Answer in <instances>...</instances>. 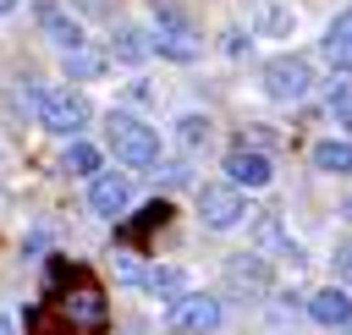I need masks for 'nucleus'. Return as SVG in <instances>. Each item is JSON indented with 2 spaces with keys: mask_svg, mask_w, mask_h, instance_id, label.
Listing matches in <instances>:
<instances>
[{
  "mask_svg": "<svg viewBox=\"0 0 352 335\" xmlns=\"http://www.w3.org/2000/svg\"><path fill=\"white\" fill-rule=\"evenodd\" d=\"M314 165L346 176V170H352V143H346V137H324V143H314Z\"/></svg>",
  "mask_w": 352,
  "mask_h": 335,
  "instance_id": "obj_16",
  "label": "nucleus"
},
{
  "mask_svg": "<svg viewBox=\"0 0 352 335\" xmlns=\"http://www.w3.org/2000/svg\"><path fill=\"white\" fill-rule=\"evenodd\" d=\"M110 55H116L121 66H143V60H148V33H143V27H126V22H121V27L110 33Z\"/></svg>",
  "mask_w": 352,
  "mask_h": 335,
  "instance_id": "obj_14",
  "label": "nucleus"
},
{
  "mask_svg": "<svg viewBox=\"0 0 352 335\" xmlns=\"http://www.w3.org/2000/svg\"><path fill=\"white\" fill-rule=\"evenodd\" d=\"M104 137H110V154H116L121 165H132V170H148V165H160V132H154V126H143L138 115H126V110H110V121H104Z\"/></svg>",
  "mask_w": 352,
  "mask_h": 335,
  "instance_id": "obj_1",
  "label": "nucleus"
},
{
  "mask_svg": "<svg viewBox=\"0 0 352 335\" xmlns=\"http://www.w3.org/2000/svg\"><path fill=\"white\" fill-rule=\"evenodd\" d=\"M220 319H226L220 302L204 297V291H182V297H170V313H165V324H170L176 335H214Z\"/></svg>",
  "mask_w": 352,
  "mask_h": 335,
  "instance_id": "obj_5",
  "label": "nucleus"
},
{
  "mask_svg": "<svg viewBox=\"0 0 352 335\" xmlns=\"http://www.w3.org/2000/svg\"><path fill=\"white\" fill-rule=\"evenodd\" d=\"M11 5H16V0H0V16H6V11H11Z\"/></svg>",
  "mask_w": 352,
  "mask_h": 335,
  "instance_id": "obj_27",
  "label": "nucleus"
},
{
  "mask_svg": "<svg viewBox=\"0 0 352 335\" xmlns=\"http://www.w3.org/2000/svg\"><path fill=\"white\" fill-rule=\"evenodd\" d=\"M324 110L341 115V121H352V71H341V77L324 88Z\"/></svg>",
  "mask_w": 352,
  "mask_h": 335,
  "instance_id": "obj_20",
  "label": "nucleus"
},
{
  "mask_svg": "<svg viewBox=\"0 0 352 335\" xmlns=\"http://www.w3.org/2000/svg\"><path fill=\"white\" fill-rule=\"evenodd\" d=\"M336 280H341V286H352V242H341V247H336Z\"/></svg>",
  "mask_w": 352,
  "mask_h": 335,
  "instance_id": "obj_24",
  "label": "nucleus"
},
{
  "mask_svg": "<svg viewBox=\"0 0 352 335\" xmlns=\"http://www.w3.org/2000/svg\"><path fill=\"white\" fill-rule=\"evenodd\" d=\"M77 5H82L88 16H104V0H77Z\"/></svg>",
  "mask_w": 352,
  "mask_h": 335,
  "instance_id": "obj_25",
  "label": "nucleus"
},
{
  "mask_svg": "<svg viewBox=\"0 0 352 335\" xmlns=\"http://www.w3.org/2000/svg\"><path fill=\"white\" fill-rule=\"evenodd\" d=\"M143 291H154V297H182V269H170V264L143 269Z\"/></svg>",
  "mask_w": 352,
  "mask_h": 335,
  "instance_id": "obj_19",
  "label": "nucleus"
},
{
  "mask_svg": "<svg viewBox=\"0 0 352 335\" xmlns=\"http://www.w3.org/2000/svg\"><path fill=\"white\" fill-rule=\"evenodd\" d=\"M88 203H94V214L116 220V214H126V203H132V181H126L121 170H94V181H88Z\"/></svg>",
  "mask_w": 352,
  "mask_h": 335,
  "instance_id": "obj_8",
  "label": "nucleus"
},
{
  "mask_svg": "<svg viewBox=\"0 0 352 335\" xmlns=\"http://www.w3.org/2000/svg\"><path fill=\"white\" fill-rule=\"evenodd\" d=\"M60 66H66V77L94 82V77L104 71V55H99V49H88V44H77V49H60Z\"/></svg>",
  "mask_w": 352,
  "mask_h": 335,
  "instance_id": "obj_15",
  "label": "nucleus"
},
{
  "mask_svg": "<svg viewBox=\"0 0 352 335\" xmlns=\"http://www.w3.org/2000/svg\"><path fill=\"white\" fill-rule=\"evenodd\" d=\"M33 104H38V121L60 137H77L88 126V99L72 88H33Z\"/></svg>",
  "mask_w": 352,
  "mask_h": 335,
  "instance_id": "obj_3",
  "label": "nucleus"
},
{
  "mask_svg": "<svg viewBox=\"0 0 352 335\" xmlns=\"http://www.w3.org/2000/svg\"><path fill=\"white\" fill-rule=\"evenodd\" d=\"M66 170L72 176H94L99 170V148L94 143H66Z\"/></svg>",
  "mask_w": 352,
  "mask_h": 335,
  "instance_id": "obj_21",
  "label": "nucleus"
},
{
  "mask_svg": "<svg viewBox=\"0 0 352 335\" xmlns=\"http://www.w3.org/2000/svg\"><path fill=\"white\" fill-rule=\"evenodd\" d=\"M60 313H66V330L72 335H104V291L94 280H77L60 297Z\"/></svg>",
  "mask_w": 352,
  "mask_h": 335,
  "instance_id": "obj_6",
  "label": "nucleus"
},
{
  "mask_svg": "<svg viewBox=\"0 0 352 335\" xmlns=\"http://www.w3.org/2000/svg\"><path fill=\"white\" fill-rule=\"evenodd\" d=\"M242 214H248L242 187L214 181V187H204V192H198V220H204L209 231H231V225H242Z\"/></svg>",
  "mask_w": 352,
  "mask_h": 335,
  "instance_id": "obj_7",
  "label": "nucleus"
},
{
  "mask_svg": "<svg viewBox=\"0 0 352 335\" xmlns=\"http://www.w3.org/2000/svg\"><path fill=\"white\" fill-rule=\"evenodd\" d=\"M308 319L324 324V330H341V324H352V297L341 286H324V291L308 297Z\"/></svg>",
  "mask_w": 352,
  "mask_h": 335,
  "instance_id": "obj_11",
  "label": "nucleus"
},
{
  "mask_svg": "<svg viewBox=\"0 0 352 335\" xmlns=\"http://www.w3.org/2000/svg\"><path fill=\"white\" fill-rule=\"evenodd\" d=\"M38 27H44L60 49H77V44H82V22H77V16H66L55 0H38Z\"/></svg>",
  "mask_w": 352,
  "mask_h": 335,
  "instance_id": "obj_12",
  "label": "nucleus"
},
{
  "mask_svg": "<svg viewBox=\"0 0 352 335\" xmlns=\"http://www.w3.org/2000/svg\"><path fill=\"white\" fill-rule=\"evenodd\" d=\"M0 335H16V324H11V319H6V313H0Z\"/></svg>",
  "mask_w": 352,
  "mask_h": 335,
  "instance_id": "obj_26",
  "label": "nucleus"
},
{
  "mask_svg": "<svg viewBox=\"0 0 352 335\" xmlns=\"http://www.w3.org/2000/svg\"><path fill=\"white\" fill-rule=\"evenodd\" d=\"M292 27H297V16H292L280 0H264V5H258V33H270V38H286Z\"/></svg>",
  "mask_w": 352,
  "mask_h": 335,
  "instance_id": "obj_17",
  "label": "nucleus"
},
{
  "mask_svg": "<svg viewBox=\"0 0 352 335\" xmlns=\"http://www.w3.org/2000/svg\"><path fill=\"white\" fill-rule=\"evenodd\" d=\"M226 176H231V187H270V159L258 154V148H248V143H236L231 154H226Z\"/></svg>",
  "mask_w": 352,
  "mask_h": 335,
  "instance_id": "obj_9",
  "label": "nucleus"
},
{
  "mask_svg": "<svg viewBox=\"0 0 352 335\" xmlns=\"http://www.w3.org/2000/svg\"><path fill=\"white\" fill-rule=\"evenodd\" d=\"M176 137H182L187 148H198V143H209V121H204V115H182V121H176Z\"/></svg>",
  "mask_w": 352,
  "mask_h": 335,
  "instance_id": "obj_22",
  "label": "nucleus"
},
{
  "mask_svg": "<svg viewBox=\"0 0 352 335\" xmlns=\"http://www.w3.org/2000/svg\"><path fill=\"white\" fill-rule=\"evenodd\" d=\"M148 55H165V60H198L204 55V38L192 33V22L176 11V5H154V33H148Z\"/></svg>",
  "mask_w": 352,
  "mask_h": 335,
  "instance_id": "obj_2",
  "label": "nucleus"
},
{
  "mask_svg": "<svg viewBox=\"0 0 352 335\" xmlns=\"http://www.w3.org/2000/svg\"><path fill=\"white\" fill-rule=\"evenodd\" d=\"M264 93H270L275 104L308 99V93H314V66H308L302 55H275V60L264 66Z\"/></svg>",
  "mask_w": 352,
  "mask_h": 335,
  "instance_id": "obj_4",
  "label": "nucleus"
},
{
  "mask_svg": "<svg viewBox=\"0 0 352 335\" xmlns=\"http://www.w3.org/2000/svg\"><path fill=\"white\" fill-rule=\"evenodd\" d=\"M324 60L336 71H352V11H341L330 27H324Z\"/></svg>",
  "mask_w": 352,
  "mask_h": 335,
  "instance_id": "obj_13",
  "label": "nucleus"
},
{
  "mask_svg": "<svg viewBox=\"0 0 352 335\" xmlns=\"http://www.w3.org/2000/svg\"><path fill=\"white\" fill-rule=\"evenodd\" d=\"M341 335H352V324H341Z\"/></svg>",
  "mask_w": 352,
  "mask_h": 335,
  "instance_id": "obj_28",
  "label": "nucleus"
},
{
  "mask_svg": "<svg viewBox=\"0 0 352 335\" xmlns=\"http://www.w3.org/2000/svg\"><path fill=\"white\" fill-rule=\"evenodd\" d=\"M253 242H258L264 253H292V258H297V247H292V236L280 231V220H275V214H264V220L253 225Z\"/></svg>",
  "mask_w": 352,
  "mask_h": 335,
  "instance_id": "obj_18",
  "label": "nucleus"
},
{
  "mask_svg": "<svg viewBox=\"0 0 352 335\" xmlns=\"http://www.w3.org/2000/svg\"><path fill=\"white\" fill-rule=\"evenodd\" d=\"M116 275H121L126 286H143V264H138L132 253H116Z\"/></svg>",
  "mask_w": 352,
  "mask_h": 335,
  "instance_id": "obj_23",
  "label": "nucleus"
},
{
  "mask_svg": "<svg viewBox=\"0 0 352 335\" xmlns=\"http://www.w3.org/2000/svg\"><path fill=\"white\" fill-rule=\"evenodd\" d=\"M226 280L242 297H258V291H270V264L258 253H236V258H226Z\"/></svg>",
  "mask_w": 352,
  "mask_h": 335,
  "instance_id": "obj_10",
  "label": "nucleus"
}]
</instances>
